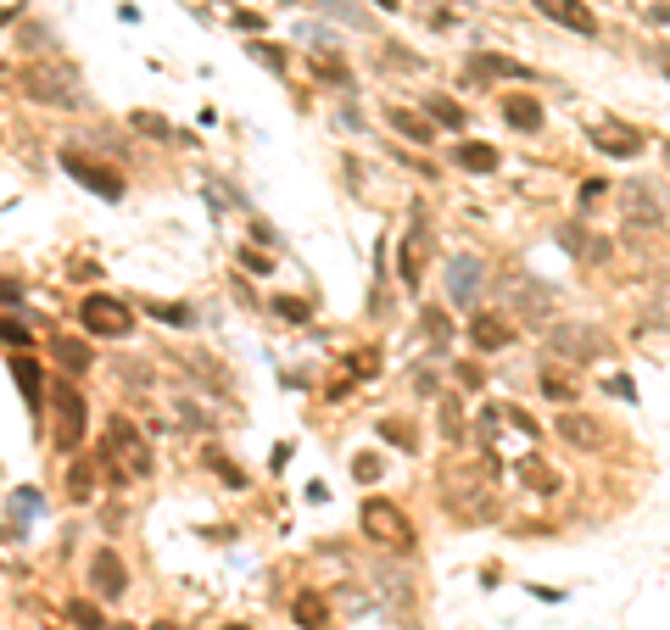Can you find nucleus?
I'll return each mask as SVG.
<instances>
[{"label": "nucleus", "mask_w": 670, "mask_h": 630, "mask_svg": "<svg viewBox=\"0 0 670 630\" xmlns=\"http://www.w3.org/2000/svg\"><path fill=\"white\" fill-rule=\"evenodd\" d=\"M508 302H514L520 318L548 324V318L559 313V290H553V285H542L536 274H514V279H508Z\"/></svg>", "instance_id": "0eeeda50"}, {"label": "nucleus", "mask_w": 670, "mask_h": 630, "mask_svg": "<svg viewBox=\"0 0 670 630\" xmlns=\"http://www.w3.org/2000/svg\"><path fill=\"white\" fill-rule=\"evenodd\" d=\"M17 95L34 101V107H68V112L84 101V95H79V73L61 68V61H28V68L17 73Z\"/></svg>", "instance_id": "7ed1b4c3"}, {"label": "nucleus", "mask_w": 670, "mask_h": 630, "mask_svg": "<svg viewBox=\"0 0 670 630\" xmlns=\"http://www.w3.org/2000/svg\"><path fill=\"white\" fill-rule=\"evenodd\" d=\"M620 212H626V223H637V229H659V223H665V202H659V190H648L643 179L620 184Z\"/></svg>", "instance_id": "f8f14e48"}, {"label": "nucleus", "mask_w": 670, "mask_h": 630, "mask_svg": "<svg viewBox=\"0 0 670 630\" xmlns=\"http://www.w3.org/2000/svg\"><path fill=\"white\" fill-rule=\"evenodd\" d=\"M0 140H6V128H0Z\"/></svg>", "instance_id": "4d7b16f0"}, {"label": "nucleus", "mask_w": 670, "mask_h": 630, "mask_svg": "<svg viewBox=\"0 0 670 630\" xmlns=\"http://www.w3.org/2000/svg\"><path fill=\"white\" fill-rule=\"evenodd\" d=\"M542 396H548V402H576V380L570 374H542Z\"/></svg>", "instance_id": "473e14b6"}, {"label": "nucleus", "mask_w": 670, "mask_h": 630, "mask_svg": "<svg viewBox=\"0 0 670 630\" xmlns=\"http://www.w3.org/2000/svg\"><path fill=\"white\" fill-rule=\"evenodd\" d=\"M45 408H51V429H45L51 452L56 457L84 452V436H90V402H84V390L61 374L56 385H45Z\"/></svg>", "instance_id": "f03ea898"}, {"label": "nucleus", "mask_w": 670, "mask_h": 630, "mask_svg": "<svg viewBox=\"0 0 670 630\" xmlns=\"http://www.w3.org/2000/svg\"><path fill=\"white\" fill-rule=\"evenodd\" d=\"M592 146L598 151H609V156H620V162H631V156H643V135L637 128H626L620 118H603V123H592Z\"/></svg>", "instance_id": "2eb2a0df"}, {"label": "nucleus", "mask_w": 670, "mask_h": 630, "mask_svg": "<svg viewBox=\"0 0 670 630\" xmlns=\"http://www.w3.org/2000/svg\"><path fill=\"white\" fill-rule=\"evenodd\" d=\"M318 12H330V17H335V12H341V17H346V23H369V17H363V12H358V6H346V0H318Z\"/></svg>", "instance_id": "37998d69"}, {"label": "nucleus", "mask_w": 670, "mask_h": 630, "mask_svg": "<svg viewBox=\"0 0 670 630\" xmlns=\"http://www.w3.org/2000/svg\"><path fill=\"white\" fill-rule=\"evenodd\" d=\"M425 118H430V123H441V128H464V123H469V118H464V107L453 101V95H436V89L425 95Z\"/></svg>", "instance_id": "a878e982"}, {"label": "nucleus", "mask_w": 670, "mask_h": 630, "mask_svg": "<svg viewBox=\"0 0 670 630\" xmlns=\"http://www.w3.org/2000/svg\"><path fill=\"white\" fill-rule=\"evenodd\" d=\"M95 457V469H101V480L112 491L123 485H135V480H151L156 475V452H151V436L129 418V413H112L101 424V447L90 452Z\"/></svg>", "instance_id": "f257e3e1"}, {"label": "nucleus", "mask_w": 670, "mask_h": 630, "mask_svg": "<svg viewBox=\"0 0 670 630\" xmlns=\"http://www.w3.org/2000/svg\"><path fill=\"white\" fill-rule=\"evenodd\" d=\"M12 380H17V390H23V402H28V413L34 418H45V362L34 357V352H12Z\"/></svg>", "instance_id": "ddd939ff"}, {"label": "nucleus", "mask_w": 670, "mask_h": 630, "mask_svg": "<svg viewBox=\"0 0 670 630\" xmlns=\"http://www.w3.org/2000/svg\"><path fill=\"white\" fill-rule=\"evenodd\" d=\"M61 496H68L73 508H90L95 496H101V469H95V457H90V452L61 457Z\"/></svg>", "instance_id": "1a4fd4ad"}, {"label": "nucleus", "mask_w": 670, "mask_h": 630, "mask_svg": "<svg viewBox=\"0 0 670 630\" xmlns=\"http://www.w3.org/2000/svg\"><path fill=\"white\" fill-rule=\"evenodd\" d=\"M313 73H318V79H335V84H353V73H346V61H341V56H325V51L313 56Z\"/></svg>", "instance_id": "e433bc0d"}, {"label": "nucleus", "mask_w": 670, "mask_h": 630, "mask_svg": "<svg viewBox=\"0 0 670 630\" xmlns=\"http://www.w3.org/2000/svg\"><path fill=\"white\" fill-rule=\"evenodd\" d=\"M458 168H464V174H497V168H503V156H497V146L464 140V146H458Z\"/></svg>", "instance_id": "b1692460"}, {"label": "nucleus", "mask_w": 670, "mask_h": 630, "mask_svg": "<svg viewBox=\"0 0 670 630\" xmlns=\"http://www.w3.org/2000/svg\"><path fill=\"white\" fill-rule=\"evenodd\" d=\"M503 118L520 128V135H536L542 123H548V112H542V101L536 95H525V89H514V95H503Z\"/></svg>", "instance_id": "aec40b11"}, {"label": "nucleus", "mask_w": 670, "mask_h": 630, "mask_svg": "<svg viewBox=\"0 0 670 630\" xmlns=\"http://www.w3.org/2000/svg\"><path fill=\"white\" fill-rule=\"evenodd\" d=\"M23 17V0H12V6H0V28H12Z\"/></svg>", "instance_id": "a18cd8bd"}, {"label": "nucleus", "mask_w": 670, "mask_h": 630, "mask_svg": "<svg viewBox=\"0 0 670 630\" xmlns=\"http://www.w3.org/2000/svg\"><path fill=\"white\" fill-rule=\"evenodd\" d=\"M654 61H659V73L670 79V45H659V51H654Z\"/></svg>", "instance_id": "8fccbe9b"}, {"label": "nucleus", "mask_w": 670, "mask_h": 630, "mask_svg": "<svg viewBox=\"0 0 670 630\" xmlns=\"http://www.w3.org/2000/svg\"><path fill=\"white\" fill-rule=\"evenodd\" d=\"M0 346L6 352H34V329L23 313H0Z\"/></svg>", "instance_id": "393cba45"}, {"label": "nucleus", "mask_w": 670, "mask_h": 630, "mask_svg": "<svg viewBox=\"0 0 670 630\" xmlns=\"http://www.w3.org/2000/svg\"><path fill=\"white\" fill-rule=\"evenodd\" d=\"M251 240H258V246H274V229H269L263 218H251Z\"/></svg>", "instance_id": "c03bdc74"}, {"label": "nucleus", "mask_w": 670, "mask_h": 630, "mask_svg": "<svg viewBox=\"0 0 670 630\" xmlns=\"http://www.w3.org/2000/svg\"><path fill=\"white\" fill-rule=\"evenodd\" d=\"M202 457H207V469H212V475H218V480H230V485H241V469H235V463H230V457H223V452H218V447H207V452H202Z\"/></svg>", "instance_id": "58836bf2"}, {"label": "nucleus", "mask_w": 670, "mask_h": 630, "mask_svg": "<svg viewBox=\"0 0 670 630\" xmlns=\"http://www.w3.org/2000/svg\"><path fill=\"white\" fill-rule=\"evenodd\" d=\"M402 285H420V229H413V235L402 240Z\"/></svg>", "instance_id": "72a5a7b5"}, {"label": "nucleus", "mask_w": 670, "mask_h": 630, "mask_svg": "<svg viewBox=\"0 0 670 630\" xmlns=\"http://www.w3.org/2000/svg\"><path fill=\"white\" fill-rule=\"evenodd\" d=\"M363 536L369 541H386L392 552H413V524L397 503H380V496H369L363 503Z\"/></svg>", "instance_id": "423d86ee"}, {"label": "nucleus", "mask_w": 670, "mask_h": 630, "mask_svg": "<svg viewBox=\"0 0 670 630\" xmlns=\"http://www.w3.org/2000/svg\"><path fill=\"white\" fill-rule=\"evenodd\" d=\"M353 475H358V485H374V480H380V457H374V452H358V457H353Z\"/></svg>", "instance_id": "a19ab883"}, {"label": "nucleus", "mask_w": 670, "mask_h": 630, "mask_svg": "<svg viewBox=\"0 0 670 630\" xmlns=\"http://www.w3.org/2000/svg\"><path fill=\"white\" fill-rule=\"evenodd\" d=\"M553 436L564 447H576V452H603L609 429H603V418H592V413H559L553 418Z\"/></svg>", "instance_id": "9b49d317"}, {"label": "nucleus", "mask_w": 670, "mask_h": 630, "mask_svg": "<svg viewBox=\"0 0 670 630\" xmlns=\"http://www.w3.org/2000/svg\"><path fill=\"white\" fill-rule=\"evenodd\" d=\"M548 346H553L559 357H576V362H598V357H615L609 335H603V329H587V324H559L553 335H548Z\"/></svg>", "instance_id": "6e6552de"}, {"label": "nucleus", "mask_w": 670, "mask_h": 630, "mask_svg": "<svg viewBox=\"0 0 670 630\" xmlns=\"http://www.w3.org/2000/svg\"><path fill=\"white\" fill-rule=\"evenodd\" d=\"M520 480H525L536 496H553V491H559V475H553L542 457H525V463H520Z\"/></svg>", "instance_id": "c85d7f7f"}, {"label": "nucleus", "mask_w": 670, "mask_h": 630, "mask_svg": "<svg viewBox=\"0 0 670 630\" xmlns=\"http://www.w3.org/2000/svg\"><path fill=\"white\" fill-rule=\"evenodd\" d=\"M235 28H251V34H258V28H263V17H258V12H235Z\"/></svg>", "instance_id": "49530a36"}, {"label": "nucleus", "mask_w": 670, "mask_h": 630, "mask_svg": "<svg viewBox=\"0 0 670 630\" xmlns=\"http://www.w3.org/2000/svg\"><path fill=\"white\" fill-rule=\"evenodd\" d=\"M56 162H61V174L79 179L90 195H101V202H123V195H129V179H123V168H112V162L90 156V151H79V146H61Z\"/></svg>", "instance_id": "39448f33"}, {"label": "nucleus", "mask_w": 670, "mask_h": 630, "mask_svg": "<svg viewBox=\"0 0 670 630\" xmlns=\"http://www.w3.org/2000/svg\"><path fill=\"white\" fill-rule=\"evenodd\" d=\"M246 56H251V61H263V68H269L274 79H285V73H291V56H285L274 40H251V45H246Z\"/></svg>", "instance_id": "cd10ccee"}, {"label": "nucleus", "mask_w": 670, "mask_h": 630, "mask_svg": "<svg viewBox=\"0 0 670 630\" xmlns=\"http://www.w3.org/2000/svg\"><path fill=\"white\" fill-rule=\"evenodd\" d=\"M51 357H56V369L68 374V380H79V374L95 369V346L79 341V335H51Z\"/></svg>", "instance_id": "6ab92c4d"}, {"label": "nucleus", "mask_w": 670, "mask_h": 630, "mask_svg": "<svg viewBox=\"0 0 670 630\" xmlns=\"http://www.w3.org/2000/svg\"><path fill=\"white\" fill-rule=\"evenodd\" d=\"M291 625H302V630H325L330 625V603L318 591H297L291 597Z\"/></svg>", "instance_id": "5701e85b"}, {"label": "nucleus", "mask_w": 670, "mask_h": 630, "mask_svg": "<svg viewBox=\"0 0 670 630\" xmlns=\"http://www.w3.org/2000/svg\"><path fill=\"white\" fill-rule=\"evenodd\" d=\"M659 156H665V168H670V140H665V146H659Z\"/></svg>", "instance_id": "603ef678"}, {"label": "nucleus", "mask_w": 670, "mask_h": 630, "mask_svg": "<svg viewBox=\"0 0 670 630\" xmlns=\"http://www.w3.org/2000/svg\"><path fill=\"white\" fill-rule=\"evenodd\" d=\"M374 6H380V12H397V0H374Z\"/></svg>", "instance_id": "3c124183"}, {"label": "nucleus", "mask_w": 670, "mask_h": 630, "mask_svg": "<svg viewBox=\"0 0 670 630\" xmlns=\"http://www.w3.org/2000/svg\"><path fill=\"white\" fill-rule=\"evenodd\" d=\"M151 630H174V625H151Z\"/></svg>", "instance_id": "5fc2aeb1"}, {"label": "nucleus", "mask_w": 670, "mask_h": 630, "mask_svg": "<svg viewBox=\"0 0 670 630\" xmlns=\"http://www.w3.org/2000/svg\"><path fill=\"white\" fill-rule=\"evenodd\" d=\"M68 619H73L79 630H107V614H101L95 597H68Z\"/></svg>", "instance_id": "c756f323"}, {"label": "nucleus", "mask_w": 670, "mask_h": 630, "mask_svg": "<svg viewBox=\"0 0 670 630\" xmlns=\"http://www.w3.org/2000/svg\"><path fill=\"white\" fill-rule=\"evenodd\" d=\"M469 346H475V352H503V346H514V324H508L503 313H469Z\"/></svg>", "instance_id": "dca6fc26"}, {"label": "nucleus", "mask_w": 670, "mask_h": 630, "mask_svg": "<svg viewBox=\"0 0 670 630\" xmlns=\"http://www.w3.org/2000/svg\"><path fill=\"white\" fill-rule=\"evenodd\" d=\"M475 290H481V257L458 251L453 262H447V296H453L458 307H469V302H475Z\"/></svg>", "instance_id": "a211bd4d"}, {"label": "nucleus", "mask_w": 670, "mask_h": 630, "mask_svg": "<svg viewBox=\"0 0 670 630\" xmlns=\"http://www.w3.org/2000/svg\"><path fill=\"white\" fill-rule=\"evenodd\" d=\"M386 123L397 128V135H402L408 146H430V140H436V128H430V118H420V112H408V107H386Z\"/></svg>", "instance_id": "4be33fe9"}, {"label": "nucleus", "mask_w": 670, "mask_h": 630, "mask_svg": "<svg viewBox=\"0 0 670 630\" xmlns=\"http://www.w3.org/2000/svg\"><path fill=\"white\" fill-rule=\"evenodd\" d=\"M84 580H90V597H112V603L129 591V569H123V558H118L112 547H95V552H90Z\"/></svg>", "instance_id": "9d476101"}, {"label": "nucleus", "mask_w": 670, "mask_h": 630, "mask_svg": "<svg viewBox=\"0 0 670 630\" xmlns=\"http://www.w3.org/2000/svg\"><path fill=\"white\" fill-rule=\"evenodd\" d=\"M118 630H135V625H118Z\"/></svg>", "instance_id": "6e6d98bb"}, {"label": "nucleus", "mask_w": 670, "mask_h": 630, "mask_svg": "<svg viewBox=\"0 0 670 630\" xmlns=\"http://www.w3.org/2000/svg\"><path fill=\"white\" fill-rule=\"evenodd\" d=\"M269 307H274L279 324H307V302H297V296H274Z\"/></svg>", "instance_id": "f704fd0d"}, {"label": "nucleus", "mask_w": 670, "mask_h": 630, "mask_svg": "<svg viewBox=\"0 0 670 630\" xmlns=\"http://www.w3.org/2000/svg\"><path fill=\"white\" fill-rule=\"evenodd\" d=\"M469 73H475V79H531L525 61L497 56V51H475V56H469Z\"/></svg>", "instance_id": "412c9836"}, {"label": "nucleus", "mask_w": 670, "mask_h": 630, "mask_svg": "<svg viewBox=\"0 0 670 630\" xmlns=\"http://www.w3.org/2000/svg\"><path fill=\"white\" fill-rule=\"evenodd\" d=\"M79 329L95 341H129L135 335V307L112 290H90L79 302Z\"/></svg>", "instance_id": "20e7f679"}, {"label": "nucleus", "mask_w": 670, "mask_h": 630, "mask_svg": "<svg viewBox=\"0 0 670 630\" xmlns=\"http://www.w3.org/2000/svg\"><path fill=\"white\" fill-rule=\"evenodd\" d=\"M129 128H140V140H168L174 135L163 112H129Z\"/></svg>", "instance_id": "7c9ffc66"}, {"label": "nucleus", "mask_w": 670, "mask_h": 630, "mask_svg": "<svg viewBox=\"0 0 670 630\" xmlns=\"http://www.w3.org/2000/svg\"><path fill=\"white\" fill-rule=\"evenodd\" d=\"M420 329H425V335H430L436 346H447V341H453V324H447V313H436V307H425Z\"/></svg>", "instance_id": "c9c22d12"}, {"label": "nucleus", "mask_w": 670, "mask_h": 630, "mask_svg": "<svg viewBox=\"0 0 670 630\" xmlns=\"http://www.w3.org/2000/svg\"><path fill=\"white\" fill-rule=\"evenodd\" d=\"M559 246H564L570 257H576V262H587V268H603V262H609V240L592 235V229H587L581 218L559 223Z\"/></svg>", "instance_id": "4468645a"}, {"label": "nucleus", "mask_w": 670, "mask_h": 630, "mask_svg": "<svg viewBox=\"0 0 670 630\" xmlns=\"http://www.w3.org/2000/svg\"><path fill=\"white\" fill-rule=\"evenodd\" d=\"M218 630H251V625H218Z\"/></svg>", "instance_id": "864d4df0"}, {"label": "nucleus", "mask_w": 670, "mask_h": 630, "mask_svg": "<svg viewBox=\"0 0 670 630\" xmlns=\"http://www.w3.org/2000/svg\"><path fill=\"white\" fill-rule=\"evenodd\" d=\"M603 190H609V184H603V179H587V184H581V202H598V195H603Z\"/></svg>", "instance_id": "de8ad7c7"}, {"label": "nucleus", "mask_w": 670, "mask_h": 630, "mask_svg": "<svg viewBox=\"0 0 670 630\" xmlns=\"http://www.w3.org/2000/svg\"><path fill=\"white\" fill-rule=\"evenodd\" d=\"M146 313L156 324H168V329H190V324H196V307H190V302H146Z\"/></svg>", "instance_id": "bb28decb"}, {"label": "nucleus", "mask_w": 670, "mask_h": 630, "mask_svg": "<svg viewBox=\"0 0 670 630\" xmlns=\"http://www.w3.org/2000/svg\"><path fill=\"white\" fill-rule=\"evenodd\" d=\"M28 302V285L17 274H0V307H23Z\"/></svg>", "instance_id": "4c0bfd02"}, {"label": "nucleus", "mask_w": 670, "mask_h": 630, "mask_svg": "<svg viewBox=\"0 0 670 630\" xmlns=\"http://www.w3.org/2000/svg\"><path fill=\"white\" fill-rule=\"evenodd\" d=\"M441 436L458 447V436H464V408H458V396H441Z\"/></svg>", "instance_id": "2f4dec72"}, {"label": "nucleus", "mask_w": 670, "mask_h": 630, "mask_svg": "<svg viewBox=\"0 0 670 630\" xmlns=\"http://www.w3.org/2000/svg\"><path fill=\"white\" fill-rule=\"evenodd\" d=\"M241 268H246V274H258V279H263V274H274V262H269L263 251H246V246H241Z\"/></svg>", "instance_id": "79ce46f5"}, {"label": "nucleus", "mask_w": 670, "mask_h": 630, "mask_svg": "<svg viewBox=\"0 0 670 630\" xmlns=\"http://www.w3.org/2000/svg\"><path fill=\"white\" fill-rule=\"evenodd\" d=\"M648 17H654V23H670V0H659V6H648Z\"/></svg>", "instance_id": "09e8293b"}, {"label": "nucleus", "mask_w": 670, "mask_h": 630, "mask_svg": "<svg viewBox=\"0 0 670 630\" xmlns=\"http://www.w3.org/2000/svg\"><path fill=\"white\" fill-rule=\"evenodd\" d=\"M380 436L397 441L402 452H413V424H402V418H386V424H380Z\"/></svg>", "instance_id": "ea45409f"}, {"label": "nucleus", "mask_w": 670, "mask_h": 630, "mask_svg": "<svg viewBox=\"0 0 670 630\" xmlns=\"http://www.w3.org/2000/svg\"><path fill=\"white\" fill-rule=\"evenodd\" d=\"M536 12L548 23H559V28H570V34H598V17H592V6H581V0H536Z\"/></svg>", "instance_id": "f3484780"}]
</instances>
